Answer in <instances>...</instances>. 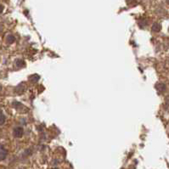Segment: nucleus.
Wrapping results in <instances>:
<instances>
[{
    "instance_id": "obj_1",
    "label": "nucleus",
    "mask_w": 169,
    "mask_h": 169,
    "mask_svg": "<svg viewBox=\"0 0 169 169\" xmlns=\"http://www.w3.org/2000/svg\"><path fill=\"white\" fill-rule=\"evenodd\" d=\"M23 134H24V131L21 127H15L13 130V135L15 138H21Z\"/></svg>"
},
{
    "instance_id": "obj_2",
    "label": "nucleus",
    "mask_w": 169,
    "mask_h": 169,
    "mask_svg": "<svg viewBox=\"0 0 169 169\" xmlns=\"http://www.w3.org/2000/svg\"><path fill=\"white\" fill-rule=\"evenodd\" d=\"M7 154H8V152H7V150L4 148V146L3 145H1V150H0V157H1V160L2 161H3L6 157H7Z\"/></svg>"
},
{
    "instance_id": "obj_3",
    "label": "nucleus",
    "mask_w": 169,
    "mask_h": 169,
    "mask_svg": "<svg viewBox=\"0 0 169 169\" xmlns=\"http://www.w3.org/2000/svg\"><path fill=\"white\" fill-rule=\"evenodd\" d=\"M156 89L159 92H163L166 90V85L163 82H157L156 84Z\"/></svg>"
},
{
    "instance_id": "obj_4",
    "label": "nucleus",
    "mask_w": 169,
    "mask_h": 169,
    "mask_svg": "<svg viewBox=\"0 0 169 169\" xmlns=\"http://www.w3.org/2000/svg\"><path fill=\"white\" fill-rule=\"evenodd\" d=\"M15 37L14 35L10 34V35H8V36L6 37V42H7L9 44H11L13 43H15Z\"/></svg>"
},
{
    "instance_id": "obj_5",
    "label": "nucleus",
    "mask_w": 169,
    "mask_h": 169,
    "mask_svg": "<svg viewBox=\"0 0 169 169\" xmlns=\"http://www.w3.org/2000/svg\"><path fill=\"white\" fill-rule=\"evenodd\" d=\"M161 29V26L159 23H155V24L152 26V31H153V32L158 33V32H160Z\"/></svg>"
},
{
    "instance_id": "obj_6",
    "label": "nucleus",
    "mask_w": 169,
    "mask_h": 169,
    "mask_svg": "<svg viewBox=\"0 0 169 169\" xmlns=\"http://www.w3.org/2000/svg\"><path fill=\"white\" fill-rule=\"evenodd\" d=\"M15 64H16V66L18 67H23V66H25V62H24V60H17L15 61Z\"/></svg>"
},
{
    "instance_id": "obj_7",
    "label": "nucleus",
    "mask_w": 169,
    "mask_h": 169,
    "mask_svg": "<svg viewBox=\"0 0 169 169\" xmlns=\"http://www.w3.org/2000/svg\"><path fill=\"white\" fill-rule=\"evenodd\" d=\"M30 80H31V81H33V82H37V81L39 80V77H38L37 75H33V76H32V77L30 78Z\"/></svg>"
},
{
    "instance_id": "obj_8",
    "label": "nucleus",
    "mask_w": 169,
    "mask_h": 169,
    "mask_svg": "<svg viewBox=\"0 0 169 169\" xmlns=\"http://www.w3.org/2000/svg\"><path fill=\"white\" fill-rule=\"evenodd\" d=\"M4 121H5V116L3 112H1V125H3Z\"/></svg>"
},
{
    "instance_id": "obj_9",
    "label": "nucleus",
    "mask_w": 169,
    "mask_h": 169,
    "mask_svg": "<svg viewBox=\"0 0 169 169\" xmlns=\"http://www.w3.org/2000/svg\"><path fill=\"white\" fill-rule=\"evenodd\" d=\"M16 104H17V103H15L13 105H14V106H16ZM18 105V106H21V103H18V105Z\"/></svg>"
},
{
    "instance_id": "obj_10",
    "label": "nucleus",
    "mask_w": 169,
    "mask_h": 169,
    "mask_svg": "<svg viewBox=\"0 0 169 169\" xmlns=\"http://www.w3.org/2000/svg\"><path fill=\"white\" fill-rule=\"evenodd\" d=\"M166 1H167V3L169 4V0H166Z\"/></svg>"
}]
</instances>
